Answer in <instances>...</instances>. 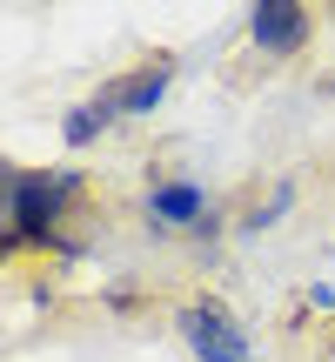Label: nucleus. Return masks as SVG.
<instances>
[{"instance_id":"1","label":"nucleus","mask_w":335,"mask_h":362,"mask_svg":"<svg viewBox=\"0 0 335 362\" xmlns=\"http://www.w3.org/2000/svg\"><path fill=\"white\" fill-rule=\"evenodd\" d=\"M88 175L81 168H27V161H0V255L27 262V255H88Z\"/></svg>"},{"instance_id":"6","label":"nucleus","mask_w":335,"mask_h":362,"mask_svg":"<svg viewBox=\"0 0 335 362\" xmlns=\"http://www.w3.org/2000/svg\"><path fill=\"white\" fill-rule=\"evenodd\" d=\"M107 128H121V101H114V88H94V94H81L74 107H67V121H61V141H67V155H81V148H94Z\"/></svg>"},{"instance_id":"5","label":"nucleus","mask_w":335,"mask_h":362,"mask_svg":"<svg viewBox=\"0 0 335 362\" xmlns=\"http://www.w3.org/2000/svg\"><path fill=\"white\" fill-rule=\"evenodd\" d=\"M175 54H148V61H134V67H121V74H107V88H114V101H121V121H141V115H155V107L168 101V88H175Z\"/></svg>"},{"instance_id":"4","label":"nucleus","mask_w":335,"mask_h":362,"mask_svg":"<svg viewBox=\"0 0 335 362\" xmlns=\"http://www.w3.org/2000/svg\"><path fill=\"white\" fill-rule=\"evenodd\" d=\"M248 47L261 61H302L315 47V13L302 0H255L248 7Z\"/></svg>"},{"instance_id":"2","label":"nucleus","mask_w":335,"mask_h":362,"mask_svg":"<svg viewBox=\"0 0 335 362\" xmlns=\"http://www.w3.org/2000/svg\"><path fill=\"white\" fill-rule=\"evenodd\" d=\"M141 221L155 235H188V242H215L228 228V208L201 188L194 175H148L141 194Z\"/></svg>"},{"instance_id":"7","label":"nucleus","mask_w":335,"mask_h":362,"mask_svg":"<svg viewBox=\"0 0 335 362\" xmlns=\"http://www.w3.org/2000/svg\"><path fill=\"white\" fill-rule=\"evenodd\" d=\"M288 208H295V175H275V181H269V194H255V202L235 215V235H269L275 221L288 215Z\"/></svg>"},{"instance_id":"3","label":"nucleus","mask_w":335,"mask_h":362,"mask_svg":"<svg viewBox=\"0 0 335 362\" xmlns=\"http://www.w3.org/2000/svg\"><path fill=\"white\" fill-rule=\"evenodd\" d=\"M175 336L188 342L194 362H255V342H248L242 315H235L221 296H208V288H194V296L175 309Z\"/></svg>"}]
</instances>
